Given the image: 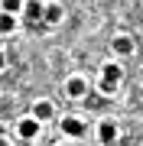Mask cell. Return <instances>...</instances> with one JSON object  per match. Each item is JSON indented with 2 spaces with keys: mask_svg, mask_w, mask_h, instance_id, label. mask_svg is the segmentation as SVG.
Returning a JSON list of instances; mask_svg holds the SVG:
<instances>
[{
  "mask_svg": "<svg viewBox=\"0 0 143 146\" xmlns=\"http://www.w3.org/2000/svg\"><path fill=\"white\" fill-rule=\"evenodd\" d=\"M36 133H39V120H36V117L20 120V136H23V140H33Z\"/></svg>",
  "mask_w": 143,
  "mask_h": 146,
  "instance_id": "5",
  "label": "cell"
},
{
  "mask_svg": "<svg viewBox=\"0 0 143 146\" xmlns=\"http://www.w3.org/2000/svg\"><path fill=\"white\" fill-rule=\"evenodd\" d=\"M120 75H124L120 65H114V62H107L104 68H101V78H104V81H114V84H117V81H120Z\"/></svg>",
  "mask_w": 143,
  "mask_h": 146,
  "instance_id": "8",
  "label": "cell"
},
{
  "mask_svg": "<svg viewBox=\"0 0 143 146\" xmlns=\"http://www.w3.org/2000/svg\"><path fill=\"white\" fill-rule=\"evenodd\" d=\"M62 16H65L62 3H46V16H43V23H59Z\"/></svg>",
  "mask_w": 143,
  "mask_h": 146,
  "instance_id": "7",
  "label": "cell"
},
{
  "mask_svg": "<svg viewBox=\"0 0 143 146\" xmlns=\"http://www.w3.org/2000/svg\"><path fill=\"white\" fill-rule=\"evenodd\" d=\"M65 94H69V98H75V101L85 98V94H88V81H85V78H69V84H65Z\"/></svg>",
  "mask_w": 143,
  "mask_h": 146,
  "instance_id": "2",
  "label": "cell"
},
{
  "mask_svg": "<svg viewBox=\"0 0 143 146\" xmlns=\"http://www.w3.org/2000/svg\"><path fill=\"white\" fill-rule=\"evenodd\" d=\"M33 117H36L39 123H43V120H49V117H52V104H49V101H36V107H33Z\"/></svg>",
  "mask_w": 143,
  "mask_h": 146,
  "instance_id": "9",
  "label": "cell"
},
{
  "mask_svg": "<svg viewBox=\"0 0 143 146\" xmlns=\"http://www.w3.org/2000/svg\"><path fill=\"white\" fill-rule=\"evenodd\" d=\"M0 68H3V55H0Z\"/></svg>",
  "mask_w": 143,
  "mask_h": 146,
  "instance_id": "14",
  "label": "cell"
},
{
  "mask_svg": "<svg viewBox=\"0 0 143 146\" xmlns=\"http://www.w3.org/2000/svg\"><path fill=\"white\" fill-rule=\"evenodd\" d=\"M98 136H101V143L104 146H111L117 140V127L111 123V120H101V127H98Z\"/></svg>",
  "mask_w": 143,
  "mask_h": 146,
  "instance_id": "3",
  "label": "cell"
},
{
  "mask_svg": "<svg viewBox=\"0 0 143 146\" xmlns=\"http://www.w3.org/2000/svg\"><path fill=\"white\" fill-rule=\"evenodd\" d=\"M62 133L65 136H81V133H85V123H81L78 117H65L62 120Z\"/></svg>",
  "mask_w": 143,
  "mask_h": 146,
  "instance_id": "4",
  "label": "cell"
},
{
  "mask_svg": "<svg viewBox=\"0 0 143 146\" xmlns=\"http://www.w3.org/2000/svg\"><path fill=\"white\" fill-rule=\"evenodd\" d=\"M13 29H16L13 13H0V33H13Z\"/></svg>",
  "mask_w": 143,
  "mask_h": 146,
  "instance_id": "10",
  "label": "cell"
},
{
  "mask_svg": "<svg viewBox=\"0 0 143 146\" xmlns=\"http://www.w3.org/2000/svg\"><path fill=\"white\" fill-rule=\"evenodd\" d=\"M114 52L117 55H130L133 52V39L130 36H114Z\"/></svg>",
  "mask_w": 143,
  "mask_h": 146,
  "instance_id": "6",
  "label": "cell"
},
{
  "mask_svg": "<svg viewBox=\"0 0 143 146\" xmlns=\"http://www.w3.org/2000/svg\"><path fill=\"white\" fill-rule=\"evenodd\" d=\"M0 146H10V143H7V140H0Z\"/></svg>",
  "mask_w": 143,
  "mask_h": 146,
  "instance_id": "13",
  "label": "cell"
},
{
  "mask_svg": "<svg viewBox=\"0 0 143 146\" xmlns=\"http://www.w3.org/2000/svg\"><path fill=\"white\" fill-rule=\"evenodd\" d=\"M98 88L104 91V94H114V91H117V84H114V81H104V78H101V84H98Z\"/></svg>",
  "mask_w": 143,
  "mask_h": 146,
  "instance_id": "12",
  "label": "cell"
},
{
  "mask_svg": "<svg viewBox=\"0 0 143 146\" xmlns=\"http://www.w3.org/2000/svg\"><path fill=\"white\" fill-rule=\"evenodd\" d=\"M0 7H3V13H13V16H16V13H20L26 3H23V0H3Z\"/></svg>",
  "mask_w": 143,
  "mask_h": 146,
  "instance_id": "11",
  "label": "cell"
},
{
  "mask_svg": "<svg viewBox=\"0 0 143 146\" xmlns=\"http://www.w3.org/2000/svg\"><path fill=\"white\" fill-rule=\"evenodd\" d=\"M23 16H26L29 23H39L46 16V3H39V0H26V7H23Z\"/></svg>",
  "mask_w": 143,
  "mask_h": 146,
  "instance_id": "1",
  "label": "cell"
}]
</instances>
